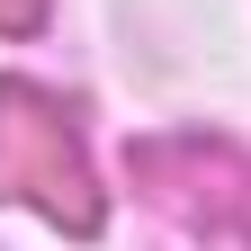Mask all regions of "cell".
Returning <instances> with one entry per match:
<instances>
[{
    "label": "cell",
    "mask_w": 251,
    "mask_h": 251,
    "mask_svg": "<svg viewBox=\"0 0 251 251\" xmlns=\"http://www.w3.org/2000/svg\"><path fill=\"white\" fill-rule=\"evenodd\" d=\"M0 198H27L45 206L54 225L90 233L99 225V198H90V162L72 144L54 99H36L27 81H0Z\"/></svg>",
    "instance_id": "6da1fadb"
},
{
    "label": "cell",
    "mask_w": 251,
    "mask_h": 251,
    "mask_svg": "<svg viewBox=\"0 0 251 251\" xmlns=\"http://www.w3.org/2000/svg\"><path fill=\"white\" fill-rule=\"evenodd\" d=\"M36 9L45 0H0V27H36Z\"/></svg>",
    "instance_id": "7a4b0ae2"
}]
</instances>
